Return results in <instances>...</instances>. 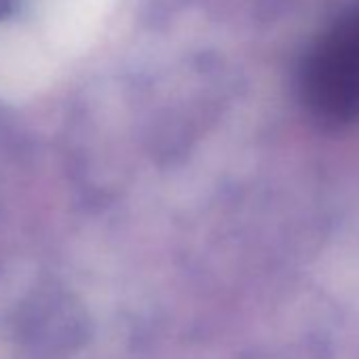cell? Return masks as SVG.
I'll return each mask as SVG.
<instances>
[{
    "label": "cell",
    "mask_w": 359,
    "mask_h": 359,
    "mask_svg": "<svg viewBox=\"0 0 359 359\" xmlns=\"http://www.w3.org/2000/svg\"><path fill=\"white\" fill-rule=\"evenodd\" d=\"M302 89L309 108L323 121L359 116V9L336 22L311 51Z\"/></svg>",
    "instance_id": "obj_1"
},
{
    "label": "cell",
    "mask_w": 359,
    "mask_h": 359,
    "mask_svg": "<svg viewBox=\"0 0 359 359\" xmlns=\"http://www.w3.org/2000/svg\"><path fill=\"white\" fill-rule=\"evenodd\" d=\"M15 3H18V0H0V20L11 13V9H13Z\"/></svg>",
    "instance_id": "obj_2"
}]
</instances>
